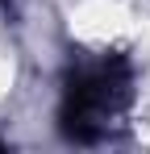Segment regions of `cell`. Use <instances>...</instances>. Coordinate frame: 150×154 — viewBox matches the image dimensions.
<instances>
[{"label":"cell","instance_id":"cell-1","mask_svg":"<svg viewBox=\"0 0 150 154\" xmlns=\"http://www.w3.org/2000/svg\"><path fill=\"white\" fill-rule=\"evenodd\" d=\"M133 96V71L117 54L92 58L75 67V75L63 88V129L79 142H96L121 125Z\"/></svg>","mask_w":150,"mask_h":154}]
</instances>
